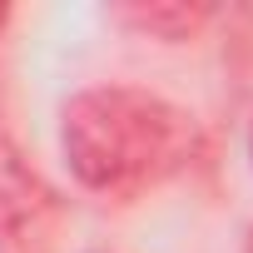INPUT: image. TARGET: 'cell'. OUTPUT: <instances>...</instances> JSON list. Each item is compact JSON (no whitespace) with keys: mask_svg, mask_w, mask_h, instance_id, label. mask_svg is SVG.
Segmentation results:
<instances>
[{"mask_svg":"<svg viewBox=\"0 0 253 253\" xmlns=\"http://www.w3.org/2000/svg\"><path fill=\"white\" fill-rule=\"evenodd\" d=\"M60 144L84 189L139 194L194 159L199 129L194 114L164 94L134 84H94L65 104Z\"/></svg>","mask_w":253,"mask_h":253,"instance_id":"1","label":"cell"},{"mask_svg":"<svg viewBox=\"0 0 253 253\" xmlns=\"http://www.w3.org/2000/svg\"><path fill=\"white\" fill-rule=\"evenodd\" d=\"M60 223V199L40 169L0 129V248L5 253H50Z\"/></svg>","mask_w":253,"mask_h":253,"instance_id":"2","label":"cell"},{"mask_svg":"<svg viewBox=\"0 0 253 253\" xmlns=\"http://www.w3.org/2000/svg\"><path fill=\"white\" fill-rule=\"evenodd\" d=\"M114 15L154 40H194L213 20V5L209 0H124L114 5Z\"/></svg>","mask_w":253,"mask_h":253,"instance_id":"3","label":"cell"},{"mask_svg":"<svg viewBox=\"0 0 253 253\" xmlns=\"http://www.w3.org/2000/svg\"><path fill=\"white\" fill-rule=\"evenodd\" d=\"M5 20H10V5H0V25H5Z\"/></svg>","mask_w":253,"mask_h":253,"instance_id":"4","label":"cell"},{"mask_svg":"<svg viewBox=\"0 0 253 253\" xmlns=\"http://www.w3.org/2000/svg\"><path fill=\"white\" fill-rule=\"evenodd\" d=\"M248 149H253V134H248Z\"/></svg>","mask_w":253,"mask_h":253,"instance_id":"5","label":"cell"}]
</instances>
